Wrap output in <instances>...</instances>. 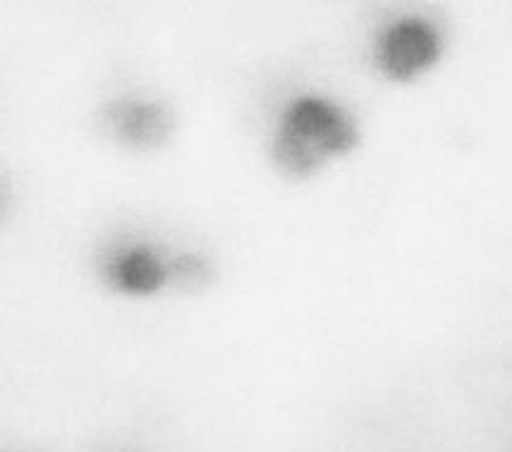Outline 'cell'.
Masks as SVG:
<instances>
[{"label":"cell","instance_id":"cell-3","mask_svg":"<svg viewBox=\"0 0 512 452\" xmlns=\"http://www.w3.org/2000/svg\"><path fill=\"white\" fill-rule=\"evenodd\" d=\"M445 27L423 13H399L377 22L365 42V61L372 75L387 85L409 88L433 75L445 61Z\"/></svg>","mask_w":512,"mask_h":452},{"label":"cell","instance_id":"cell-4","mask_svg":"<svg viewBox=\"0 0 512 452\" xmlns=\"http://www.w3.org/2000/svg\"><path fill=\"white\" fill-rule=\"evenodd\" d=\"M97 124L104 138L128 153L150 155L165 150L177 136V112L153 92H116L102 102Z\"/></svg>","mask_w":512,"mask_h":452},{"label":"cell","instance_id":"cell-1","mask_svg":"<svg viewBox=\"0 0 512 452\" xmlns=\"http://www.w3.org/2000/svg\"><path fill=\"white\" fill-rule=\"evenodd\" d=\"M360 114L341 95L317 85L295 88L273 107L264 133V158L290 184H310L363 148Z\"/></svg>","mask_w":512,"mask_h":452},{"label":"cell","instance_id":"cell-2","mask_svg":"<svg viewBox=\"0 0 512 452\" xmlns=\"http://www.w3.org/2000/svg\"><path fill=\"white\" fill-rule=\"evenodd\" d=\"M92 274L104 293L124 303H155L184 288H201L211 276L206 257L174 247L150 233L107 237L92 254Z\"/></svg>","mask_w":512,"mask_h":452}]
</instances>
